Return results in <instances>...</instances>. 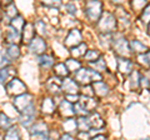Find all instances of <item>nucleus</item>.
Wrapping results in <instances>:
<instances>
[{
  "label": "nucleus",
  "mask_w": 150,
  "mask_h": 140,
  "mask_svg": "<svg viewBox=\"0 0 150 140\" xmlns=\"http://www.w3.org/2000/svg\"><path fill=\"white\" fill-rule=\"evenodd\" d=\"M59 110H60V113H62V115L65 116V118H73V116L76 115L75 114L74 105L71 104V101H69L68 99L62 101V104L59 106Z\"/></svg>",
  "instance_id": "obj_12"
},
{
  "label": "nucleus",
  "mask_w": 150,
  "mask_h": 140,
  "mask_svg": "<svg viewBox=\"0 0 150 140\" xmlns=\"http://www.w3.org/2000/svg\"><path fill=\"white\" fill-rule=\"evenodd\" d=\"M9 57L8 55H4V50H1V68H4V66H6V64L9 63Z\"/></svg>",
  "instance_id": "obj_45"
},
{
  "label": "nucleus",
  "mask_w": 150,
  "mask_h": 140,
  "mask_svg": "<svg viewBox=\"0 0 150 140\" xmlns=\"http://www.w3.org/2000/svg\"><path fill=\"white\" fill-rule=\"evenodd\" d=\"M23 39V33L20 30H18L14 26H9L6 30V41L10 44H16L19 40Z\"/></svg>",
  "instance_id": "obj_13"
},
{
  "label": "nucleus",
  "mask_w": 150,
  "mask_h": 140,
  "mask_svg": "<svg viewBox=\"0 0 150 140\" xmlns=\"http://www.w3.org/2000/svg\"><path fill=\"white\" fill-rule=\"evenodd\" d=\"M6 93L9 95H13V96L20 95L23 93H26V86L20 79L13 78L11 80L6 84Z\"/></svg>",
  "instance_id": "obj_6"
},
{
  "label": "nucleus",
  "mask_w": 150,
  "mask_h": 140,
  "mask_svg": "<svg viewBox=\"0 0 150 140\" xmlns=\"http://www.w3.org/2000/svg\"><path fill=\"white\" fill-rule=\"evenodd\" d=\"M101 57V54L99 53L98 50H88L85 55H84V58H85V60H88L89 63H91V62H95L96 59H99Z\"/></svg>",
  "instance_id": "obj_33"
},
{
  "label": "nucleus",
  "mask_w": 150,
  "mask_h": 140,
  "mask_svg": "<svg viewBox=\"0 0 150 140\" xmlns=\"http://www.w3.org/2000/svg\"><path fill=\"white\" fill-rule=\"evenodd\" d=\"M67 11H68V13H70L71 15H76V13H78L76 6H75L73 3H69L68 5H67Z\"/></svg>",
  "instance_id": "obj_42"
},
{
  "label": "nucleus",
  "mask_w": 150,
  "mask_h": 140,
  "mask_svg": "<svg viewBox=\"0 0 150 140\" xmlns=\"http://www.w3.org/2000/svg\"><path fill=\"white\" fill-rule=\"evenodd\" d=\"M118 69L123 74H131L133 71V63L125 57H118Z\"/></svg>",
  "instance_id": "obj_14"
},
{
  "label": "nucleus",
  "mask_w": 150,
  "mask_h": 140,
  "mask_svg": "<svg viewBox=\"0 0 150 140\" xmlns=\"http://www.w3.org/2000/svg\"><path fill=\"white\" fill-rule=\"evenodd\" d=\"M64 128L68 133H70L71 130L78 129V121L73 118H67L65 119V123H64Z\"/></svg>",
  "instance_id": "obj_32"
},
{
  "label": "nucleus",
  "mask_w": 150,
  "mask_h": 140,
  "mask_svg": "<svg viewBox=\"0 0 150 140\" xmlns=\"http://www.w3.org/2000/svg\"><path fill=\"white\" fill-rule=\"evenodd\" d=\"M79 103L85 108L86 110H89L91 113V111L96 108L98 105V99H95L93 95L91 96H88V95H80L79 98Z\"/></svg>",
  "instance_id": "obj_15"
},
{
  "label": "nucleus",
  "mask_w": 150,
  "mask_h": 140,
  "mask_svg": "<svg viewBox=\"0 0 150 140\" xmlns=\"http://www.w3.org/2000/svg\"><path fill=\"white\" fill-rule=\"evenodd\" d=\"M76 121H78V129L80 132H90L91 130V125H90V121H89L88 115L79 116Z\"/></svg>",
  "instance_id": "obj_21"
},
{
  "label": "nucleus",
  "mask_w": 150,
  "mask_h": 140,
  "mask_svg": "<svg viewBox=\"0 0 150 140\" xmlns=\"http://www.w3.org/2000/svg\"><path fill=\"white\" fill-rule=\"evenodd\" d=\"M5 139H20V133H19V129L16 127H11L6 129L5 133Z\"/></svg>",
  "instance_id": "obj_31"
},
{
  "label": "nucleus",
  "mask_w": 150,
  "mask_h": 140,
  "mask_svg": "<svg viewBox=\"0 0 150 140\" xmlns=\"http://www.w3.org/2000/svg\"><path fill=\"white\" fill-rule=\"evenodd\" d=\"M75 79L79 84L83 85H88V84L95 83V81H100L103 76L101 74L95 69H90V68H80L75 73Z\"/></svg>",
  "instance_id": "obj_1"
},
{
  "label": "nucleus",
  "mask_w": 150,
  "mask_h": 140,
  "mask_svg": "<svg viewBox=\"0 0 150 140\" xmlns=\"http://www.w3.org/2000/svg\"><path fill=\"white\" fill-rule=\"evenodd\" d=\"M140 86H142V88H145V89H148V88L150 86L149 79H148V78H145V76H142V78H140Z\"/></svg>",
  "instance_id": "obj_43"
},
{
  "label": "nucleus",
  "mask_w": 150,
  "mask_h": 140,
  "mask_svg": "<svg viewBox=\"0 0 150 140\" xmlns=\"http://www.w3.org/2000/svg\"><path fill=\"white\" fill-rule=\"evenodd\" d=\"M93 91L96 96L103 98V96L109 94V86H108L105 83H103L101 80L95 81V83H93Z\"/></svg>",
  "instance_id": "obj_17"
},
{
  "label": "nucleus",
  "mask_w": 150,
  "mask_h": 140,
  "mask_svg": "<svg viewBox=\"0 0 150 140\" xmlns=\"http://www.w3.org/2000/svg\"><path fill=\"white\" fill-rule=\"evenodd\" d=\"M35 31H36L35 25L31 24V23H26L24 29H23V41L29 44L35 38Z\"/></svg>",
  "instance_id": "obj_16"
},
{
  "label": "nucleus",
  "mask_w": 150,
  "mask_h": 140,
  "mask_svg": "<svg viewBox=\"0 0 150 140\" xmlns=\"http://www.w3.org/2000/svg\"><path fill=\"white\" fill-rule=\"evenodd\" d=\"M62 139H68V140H70V139H73V135L70 134V133H65V134H63L62 135Z\"/></svg>",
  "instance_id": "obj_47"
},
{
  "label": "nucleus",
  "mask_w": 150,
  "mask_h": 140,
  "mask_svg": "<svg viewBox=\"0 0 150 140\" xmlns=\"http://www.w3.org/2000/svg\"><path fill=\"white\" fill-rule=\"evenodd\" d=\"M41 109H43V111L45 114H53L55 111V104H54L53 99L45 98L43 100V103H41Z\"/></svg>",
  "instance_id": "obj_24"
},
{
  "label": "nucleus",
  "mask_w": 150,
  "mask_h": 140,
  "mask_svg": "<svg viewBox=\"0 0 150 140\" xmlns=\"http://www.w3.org/2000/svg\"><path fill=\"white\" fill-rule=\"evenodd\" d=\"M106 136H105V135L104 134H98V135H94V136L91 138V139H94V140H100V139H105Z\"/></svg>",
  "instance_id": "obj_46"
},
{
  "label": "nucleus",
  "mask_w": 150,
  "mask_h": 140,
  "mask_svg": "<svg viewBox=\"0 0 150 140\" xmlns=\"http://www.w3.org/2000/svg\"><path fill=\"white\" fill-rule=\"evenodd\" d=\"M3 3H5V4H9V3H11V0H3Z\"/></svg>",
  "instance_id": "obj_49"
},
{
  "label": "nucleus",
  "mask_w": 150,
  "mask_h": 140,
  "mask_svg": "<svg viewBox=\"0 0 150 140\" xmlns=\"http://www.w3.org/2000/svg\"><path fill=\"white\" fill-rule=\"evenodd\" d=\"M5 10H4V13H5V16L9 18V19H14L15 16H18V9L16 6L14 5L13 3H9L5 5Z\"/></svg>",
  "instance_id": "obj_28"
},
{
  "label": "nucleus",
  "mask_w": 150,
  "mask_h": 140,
  "mask_svg": "<svg viewBox=\"0 0 150 140\" xmlns=\"http://www.w3.org/2000/svg\"><path fill=\"white\" fill-rule=\"evenodd\" d=\"M118 26V18L109 11L103 13L100 19L98 20V29L101 34H111Z\"/></svg>",
  "instance_id": "obj_2"
},
{
  "label": "nucleus",
  "mask_w": 150,
  "mask_h": 140,
  "mask_svg": "<svg viewBox=\"0 0 150 140\" xmlns=\"http://www.w3.org/2000/svg\"><path fill=\"white\" fill-rule=\"evenodd\" d=\"M111 3H114V4H116V5H119V4H121V3H124V0H110Z\"/></svg>",
  "instance_id": "obj_48"
},
{
  "label": "nucleus",
  "mask_w": 150,
  "mask_h": 140,
  "mask_svg": "<svg viewBox=\"0 0 150 140\" xmlns=\"http://www.w3.org/2000/svg\"><path fill=\"white\" fill-rule=\"evenodd\" d=\"M54 73H55V75L59 78H67L71 71L69 70V68L67 66L65 63H59V64L54 65Z\"/></svg>",
  "instance_id": "obj_20"
},
{
  "label": "nucleus",
  "mask_w": 150,
  "mask_h": 140,
  "mask_svg": "<svg viewBox=\"0 0 150 140\" xmlns=\"http://www.w3.org/2000/svg\"><path fill=\"white\" fill-rule=\"evenodd\" d=\"M90 64L94 69L98 70V71H104V70H106V65H105V62H104V59H103V57L96 59L95 62H91Z\"/></svg>",
  "instance_id": "obj_34"
},
{
  "label": "nucleus",
  "mask_w": 150,
  "mask_h": 140,
  "mask_svg": "<svg viewBox=\"0 0 150 140\" xmlns=\"http://www.w3.org/2000/svg\"><path fill=\"white\" fill-rule=\"evenodd\" d=\"M59 78V76H58ZM58 78H51L48 80V83H46V86H48V90L50 93H53V94H59L60 90H63L62 88V83L63 80L60 81L58 80Z\"/></svg>",
  "instance_id": "obj_19"
},
{
  "label": "nucleus",
  "mask_w": 150,
  "mask_h": 140,
  "mask_svg": "<svg viewBox=\"0 0 150 140\" xmlns=\"http://www.w3.org/2000/svg\"><path fill=\"white\" fill-rule=\"evenodd\" d=\"M6 55L10 60H16L20 57V49H19V46L16 44H9L6 49Z\"/></svg>",
  "instance_id": "obj_25"
},
{
  "label": "nucleus",
  "mask_w": 150,
  "mask_h": 140,
  "mask_svg": "<svg viewBox=\"0 0 150 140\" xmlns=\"http://www.w3.org/2000/svg\"><path fill=\"white\" fill-rule=\"evenodd\" d=\"M62 88H63V91H65L67 94H78V93H79L78 81L74 80V79H70L68 76L63 80Z\"/></svg>",
  "instance_id": "obj_11"
},
{
  "label": "nucleus",
  "mask_w": 150,
  "mask_h": 140,
  "mask_svg": "<svg viewBox=\"0 0 150 140\" xmlns=\"http://www.w3.org/2000/svg\"><path fill=\"white\" fill-rule=\"evenodd\" d=\"M31 103H33V96L30 94H26V93H23L20 95L14 96V100H13V104L18 111H23Z\"/></svg>",
  "instance_id": "obj_8"
},
{
  "label": "nucleus",
  "mask_w": 150,
  "mask_h": 140,
  "mask_svg": "<svg viewBox=\"0 0 150 140\" xmlns=\"http://www.w3.org/2000/svg\"><path fill=\"white\" fill-rule=\"evenodd\" d=\"M140 19H142V21L145 23V24H149L150 23V4H148V5L143 9V13H142V15H140Z\"/></svg>",
  "instance_id": "obj_36"
},
{
  "label": "nucleus",
  "mask_w": 150,
  "mask_h": 140,
  "mask_svg": "<svg viewBox=\"0 0 150 140\" xmlns=\"http://www.w3.org/2000/svg\"><path fill=\"white\" fill-rule=\"evenodd\" d=\"M148 34L150 35V23H149V25H148Z\"/></svg>",
  "instance_id": "obj_50"
},
{
  "label": "nucleus",
  "mask_w": 150,
  "mask_h": 140,
  "mask_svg": "<svg viewBox=\"0 0 150 140\" xmlns=\"http://www.w3.org/2000/svg\"><path fill=\"white\" fill-rule=\"evenodd\" d=\"M30 135L35 139H49V130L44 123H36L30 127Z\"/></svg>",
  "instance_id": "obj_7"
},
{
  "label": "nucleus",
  "mask_w": 150,
  "mask_h": 140,
  "mask_svg": "<svg viewBox=\"0 0 150 140\" xmlns=\"http://www.w3.org/2000/svg\"><path fill=\"white\" fill-rule=\"evenodd\" d=\"M65 64H67V66L69 68L70 71H74L76 73L79 69L81 68V64L79 60H76V58H73V59H68L67 62H65Z\"/></svg>",
  "instance_id": "obj_29"
},
{
  "label": "nucleus",
  "mask_w": 150,
  "mask_h": 140,
  "mask_svg": "<svg viewBox=\"0 0 150 140\" xmlns=\"http://www.w3.org/2000/svg\"><path fill=\"white\" fill-rule=\"evenodd\" d=\"M140 74L139 71H137V70H133L131 71V75H130V79H129V84H130V89L131 90H135L137 88L140 86Z\"/></svg>",
  "instance_id": "obj_26"
},
{
  "label": "nucleus",
  "mask_w": 150,
  "mask_h": 140,
  "mask_svg": "<svg viewBox=\"0 0 150 140\" xmlns=\"http://www.w3.org/2000/svg\"><path fill=\"white\" fill-rule=\"evenodd\" d=\"M0 118H1V120H0V127H1V129H4V130L8 129L9 125H10V119H9L4 113L0 114Z\"/></svg>",
  "instance_id": "obj_40"
},
{
  "label": "nucleus",
  "mask_w": 150,
  "mask_h": 140,
  "mask_svg": "<svg viewBox=\"0 0 150 140\" xmlns=\"http://www.w3.org/2000/svg\"><path fill=\"white\" fill-rule=\"evenodd\" d=\"M38 62H39L40 66H43V68H50L54 65V59L51 57H49V55H45V54L39 55Z\"/></svg>",
  "instance_id": "obj_27"
},
{
  "label": "nucleus",
  "mask_w": 150,
  "mask_h": 140,
  "mask_svg": "<svg viewBox=\"0 0 150 140\" xmlns=\"http://www.w3.org/2000/svg\"><path fill=\"white\" fill-rule=\"evenodd\" d=\"M130 48H131V50L135 51V53H138V54H144L148 51V46L144 45L142 41H139L137 39L130 41Z\"/></svg>",
  "instance_id": "obj_22"
},
{
  "label": "nucleus",
  "mask_w": 150,
  "mask_h": 140,
  "mask_svg": "<svg viewBox=\"0 0 150 140\" xmlns=\"http://www.w3.org/2000/svg\"><path fill=\"white\" fill-rule=\"evenodd\" d=\"M29 49L33 54H36V55H41L45 53V49H46V43L44 41L43 38L40 36H35L30 43H29Z\"/></svg>",
  "instance_id": "obj_10"
},
{
  "label": "nucleus",
  "mask_w": 150,
  "mask_h": 140,
  "mask_svg": "<svg viewBox=\"0 0 150 140\" xmlns=\"http://www.w3.org/2000/svg\"><path fill=\"white\" fill-rule=\"evenodd\" d=\"M112 49H114L115 54L118 57H128L130 54V43L126 40L124 36H118V38H114L111 41Z\"/></svg>",
  "instance_id": "obj_4"
},
{
  "label": "nucleus",
  "mask_w": 150,
  "mask_h": 140,
  "mask_svg": "<svg viewBox=\"0 0 150 140\" xmlns=\"http://www.w3.org/2000/svg\"><path fill=\"white\" fill-rule=\"evenodd\" d=\"M85 14L89 20L98 21L103 15V3L100 0H88L85 3Z\"/></svg>",
  "instance_id": "obj_3"
},
{
  "label": "nucleus",
  "mask_w": 150,
  "mask_h": 140,
  "mask_svg": "<svg viewBox=\"0 0 150 140\" xmlns=\"http://www.w3.org/2000/svg\"><path fill=\"white\" fill-rule=\"evenodd\" d=\"M139 62L142 64H144V65L150 66V51L149 50L144 54H139Z\"/></svg>",
  "instance_id": "obj_39"
},
{
  "label": "nucleus",
  "mask_w": 150,
  "mask_h": 140,
  "mask_svg": "<svg viewBox=\"0 0 150 140\" xmlns=\"http://www.w3.org/2000/svg\"><path fill=\"white\" fill-rule=\"evenodd\" d=\"M148 4H150V0H131V6L134 10H142Z\"/></svg>",
  "instance_id": "obj_35"
},
{
  "label": "nucleus",
  "mask_w": 150,
  "mask_h": 140,
  "mask_svg": "<svg viewBox=\"0 0 150 140\" xmlns=\"http://www.w3.org/2000/svg\"><path fill=\"white\" fill-rule=\"evenodd\" d=\"M40 1L48 8H59L62 5V0H40Z\"/></svg>",
  "instance_id": "obj_37"
},
{
  "label": "nucleus",
  "mask_w": 150,
  "mask_h": 140,
  "mask_svg": "<svg viewBox=\"0 0 150 140\" xmlns=\"http://www.w3.org/2000/svg\"><path fill=\"white\" fill-rule=\"evenodd\" d=\"M88 118H89V121H90L91 129L100 130L103 127H104V120L101 119V116L98 113H90L88 115Z\"/></svg>",
  "instance_id": "obj_18"
},
{
  "label": "nucleus",
  "mask_w": 150,
  "mask_h": 140,
  "mask_svg": "<svg viewBox=\"0 0 150 140\" xmlns=\"http://www.w3.org/2000/svg\"><path fill=\"white\" fill-rule=\"evenodd\" d=\"M36 116V111H35V106L34 104H31L29 106H26V108L20 111V123L23 127L25 128H30L33 124H34V119Z\"/></svg>",
  "instance_id": "obj_5"
},
{
  "label": "nucleus",
  "mask_w": 150,
  "mask_h": 140,
  "mask_svg": "<svg viewBox=\"0 0 150 140\" xmlns=\"http://www.w3.org/2000/svg\"><path fill=\"white\" fill-rule=\"evenodd\" d=\"M79 96L78 94H67V99L69 101H71V103H78L79 101Z\"/></svg>",
  "instance_id": "obj_44"
},
{
  "label": "nucleus",
  "mask_w": 150,
  "mask_h": 140,
  "mask_svg": "<svg viewBox=\"0 0 150 140\" xmlns=\"http://www.w3.org/2000/svg\"><path fill=\"white\" fill-rule=\"evenodd\" d=\"M25 24H26L25 20L23 19L20 15L15 16V18H14V19H11V21H10V25L14 26V28H16V29H18V30H20L21 33H23V29H24Z\"/></svg>",
  "instance_id": "obj_30"
},
{
  "label": "nucleus",
  "mask_w": 150,
  "mask_h": 140,
  "mask_svg": "<svg viewBox=\"0 0 150 140\" xmlns=\"http://www.w3.org/2000/svg\"><path fill=\"white\" fill-rule=\"evenodd\" d=\"M86 51H88V46L84 44V43H80L79 45H76V46H74V48L70 49V53H71V55H73L74 58L84 57Z\"/></svg>",
  "instance_id": "obj_23"
},
{
  "label": "nucleus",
  "mask_w": 150,
  "mask_h": 140,
  "mask_svg": "<svg viewBox=\"0 0 150 140\" xmlns=\"http://www.w3.org/2000/svg\"><path fill=\"white\" fill-rule=\"evenodd\" d=\"M34 25H35V29H36V31L39 33L40 35H46V28H45V23H44V21L38 20Z\"/></svg>",
  "instance_id": "obj_38"
},
{
  "label": "nucleus",
  "mask_w": 150,
  "mask_h": 140,
  "mask_svg": "<svg viewBox=\"0 0 150 140\" xmlns=\"http://www.w3.org/2000/svg\"><path fill=\"white\" fill-rule=\"evenodd\" d=\"M81 39H83V36H81L80 30L71 29V30L69 31L68 36L64 40V45L67 46V48L71 49V48H74V46H76V45L80 44L81 43Z\"/></svg>",
  "instance_id": "obj_9"
},
{
  "label": "nucleus",
  "mask_w": 150,
  "mask_h": 140,
  "mask_svg": "<svg viewBox=\"0 0 150 140\" xmlns=\"http://www.w3.org/2000/svg\"><path fill=\"white\" fill-rule=\"evenodd\" d=\"M9 70H10V68H6V66L1 68V84L3 85L5 84V81H8V79H9Z\"/></svg>",
  "instance_id": "obj_41"
}]
</instances>
